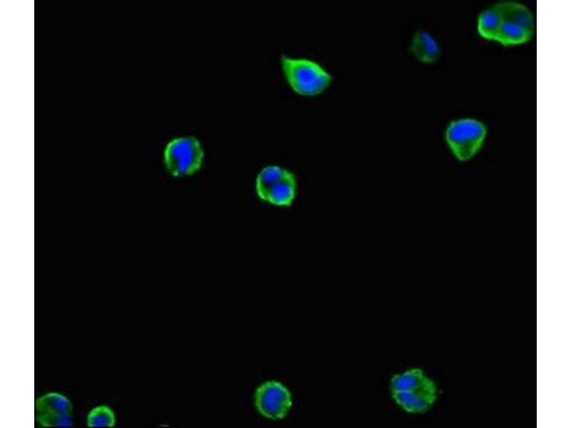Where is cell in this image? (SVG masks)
Segmentation results:
<instances>
[{
    "mask_svg": "<svg viewBox=\"0 0 571 428\" xmlns=\"http://www.w3.org/2000/svg\"><path fill=\"white\" fill-rule=\"evenodd\" d=\"M390 390L396 403L410 413L427 412L438 395L435 383L419 368L394 375Z\"/></svg>",
    "mask_w": 571,
    "mask_h": 428,
    "instance_id": "6da1fadb",
    "label": "cell"
},
{
    "mask_svg": "<svg viewBox=\"0 0 571 428\" xmlns=\"http://www.w3.org/2000/svg\"><path fill=\"white\" fill-rule=\"evenodd\" d=\"M281 63L288 84L299 95H319L327 89L333 81V76L313 60L283 55Z\"/></svg>",
    "mask_w": 571,
    "mask_h": 428,
    "instance_id": "7a4b0ae2",
    "label": "cell"
},
{
    "mask_svg": "<svg viewBox=\"0 0 571 428\" xmlns=\"http://www.w3.org/2000/svg\"><path fill=\"white\" fill-rule=\"evenodd\" d=\"M500 22L496 41L503 45H516L527 42L534 32L532 13L525 6L516 2L496 4Z\"/></svg>",
    "mask_w": 571,
    "mask_h": 428,
    "instance_id": "3957f363",
    "label": "cell"
},
{
    "mask_svg": "<svg viewBox=\"0 0 571 428\" xmlns=\"http://www.w3.org/2000/svg\"><path fill=\"white\" fill-rule=\"evenodd\" d=\"M295 190L294 175L278 166L264 168L256 178L258 195L273 205L290 206L295 198Z\"/></svg>",
    "mask_w": 571,
    "mask_h": 428,
    "instance_id": "277c9868",
    "label": "cell"
},
{
    "mask_svg": "<svg viewBox=\"0 0 571 428\" xmlns=\"http://www.w3.org/2000/svg\"><path fill=\"white\" fill-rule=\"evenodd\" d=\"M486 128L478 121L467 118L453 121L446 131V141L455 156L460 160L474 156L481 148Z\"/></svg>",
    "mask_w": 571,
    "mask_h": 428,
    "instance_id": "5b68a950",
    "label": "cell"
},
{
    "mask_svg": "<svg viewBox=\"0 0 571 428\" xmlns=\"http://www.w3.org/2000/svg\"><path fill=\"white\" fill-rule=\"evenodd\" d=\"M203 158L200 142L193 136L172 140L164 151L166 165L174 176L193 173L200 168Z\"/></svg>",
    "mask_w": 571,
    "mask_h": 428,
    "instance_id": "8992f818",
    "label": "cell"
},
{
    "mask_svg": "<svg viewBox=\"0 0 571 428\" xmlns=\"http://www.w3.org/2000/svg\"><path fill=\"white\" fill-rule=\"evenodd\" d=\"M258 412L273 420L284 418L292 406L291 394L282 383L271 380L261 384L255 393Z\"/></svg>",
    "mask_w": 571,
    "mask_h": 428,
    "instance_id": "52a82bcc",
    "label": "cell"
},
{
    "mask_svg": "<svg viewBox=\"0 0 571 428\" xmlns=\"http://www.w3.org/2000/svg\"><path fill=\"white\" fill-rule=\"evenodd\" d=\"M36 420L44 427H70L72 426L73 407L64 395L49 392L36 401Z\"/></svg>",
    "mask_w": 571,
    "mask_h": 428,
    "instance_id": "ba28073f",
    "label": "cell"
},
{
    "mask_svg": "<svg viewBox=\"0 0 571 428\" xmlns=\"http://www.w3.org/2000/svg\"><path fill=\"white\" fill-rule=\"evenodd\" d=\"M410 51L417 59L426 63L436 61L440 55L437 41L424 30H419L414 34Z\"/></svg>",
    "mask_w": 571,
    "mask_h": 428,
    "instance_id": "9c48e42d",
    "label": "cell"
},
{
    "mask_svg": "<svg viewBox=\"0 0 571 428\" xmlns=\"http://www.w3.org/2000/svg\"><path fill=\"white\" fill-rule=\"evenodd\" d=\"M499 22L500 13L497 4H495L480 14L477 21L479 34L486 39L496 41Z\"/></svg>",
    "mask_w": 571,
    "mask_h": 428,
    "instance_id": "30bf717a",
    "label": "cell"
},
{
    "mask_svg": "<svg viewBox=\"0 0 571 428\" xmlns=\"http://www.w3.org/2000/svg\"><path fill=\"white\" fill-rule=\"evenodd\" d=\"M86 419L89 427H113L116 424L115 414L107 405L94 407L89 412Z\"/></svg>",
    "mask_w": 571,
    "mask_h": 428,
    "instance_id": "8fae6325",
    "label": "cell"
}]
</instances>
